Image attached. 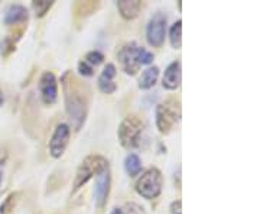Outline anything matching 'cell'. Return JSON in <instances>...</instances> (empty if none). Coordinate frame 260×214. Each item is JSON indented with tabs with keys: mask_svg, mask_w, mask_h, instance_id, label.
<instances>
[{
	"mask_svg": "<svg viewBox=\"0 0 260 214\" xmlns=\"http://www.w3.org/2000/svg\"><path fill=\"white\" fill-rule=\"evenodd\" d=\"M124 170L127 175L130 176H136L142 170V162H140V158L137 156L136 154H129L124 160Z\"/></svg>",
	"mask_w": 260,
	"mask_h": 214,
	"instance_id": "obj_16",
	"label": "cell"
},
{
	"mask_svg": "<svg viewBox=\"0 0 260 214\" xmlns=\"http://www.w3.org/2000/svg\"><path fill=\"white\" fill-rule=\"evenodd\" d=\"M162 84L166 90H177L181 84V62L174 61L165 70Z\"/></svg>",
	"mask_w": 260,
	"mask_h": 214,
	"instance_id": "obj_12",
	"label": "cell"
},
{
	"mask_svg": "<svg viewBox=\"0 0 260 214\" xmlns=\"http://www.w3.org/2000/svg\"><path fill=\"white\" fill-rule=\"evenodd\" d=\"M78 72H80L81 76H84V77H91V76L94 74V70H93V67H91L90 64H87V62L82 60V61L78 62Z\"/></svg>",
	"mask_w": 260,
	"mask_h": 214,
	"instance_id": "obj_22",
	"label": "cell"
},
{
	"mask_svg": "<svg viewBox=\"0 0 260 214\" xmlns=\"http://www.w3.org/2000/svg\"><path fill=\"white\" fill-rule=\"evenodd\" d=\"M110 214H123V212H122V208H117V207H116V208L111 210V213Z\"/></svg>",
	"mask_w": 260,
	"mask_h": 214,
	"instance_id": "obj_24",
	"label": "cell"
},
{
	"mask_svg": "<svg viewBox=\"0 0 260 214\" xmlns=\"http://www.w3.org/2000/svg\"><path fill=\"white\" fill-rule=\"evenodd\" d=\"M16 200H17V194L12 192L10 196H7V198L3 201V204L0 206V214H10L12 210L16 206Z\"/></svg>",
	"mask_w": 260,
	"mask_h": 214,
	"instance_id": "obj_18",
	"label": "cell"
},
{
	"mask_svg": "<svg viewBox=\"0 0 260 214\" xmlns=\"http://www.w3.org/2000/svg\"><path fill=\"white\" fill-rule=\"evenodd\" d=\"M166 34V16L162 14H156L152 16L148 28H146V40L153 48H159L165 40Z\"/></svg>",
	"mask_w": 260,
	"mask_h": 214,
	"instance_id": "obj_6",
	"label": "cell"
},
{
	"mask_svg": "<svg viewBox=\"0 0 260 214\" xmlns=\"http://www.w3.org/2000/svg\"><path fill=\"white\" fill-rule=\"evenodd\" d=\"M3 102H4V97H3V93L0 92V107L3 106Z\"/></svg>",
	"mask_w": 260,
	"mask_h": 214,
	"instance_id": "obj_25",
	"label": "cell"
},
{
	"mask_svg": "<svg viewBox=\"0 0 260 214\" xmlns=\"http://www.w3.org/2000/svg\"><path fill=\"white\" fill-rule=\"evenodd\" d=\"M143 134V123L136 116H127L119 126V142L122 146L127 149H133L139 146L140 138Z\"/></svg>",
	"mask_w": 260,
	"mask_h": 214,
	"instance_id": "obj_3",
	"label": "cell"
},
{
	"mask_svg": "<svg viewBox=\"0 0 260 214\" xmlns=\"http://www.w3.org/2000/svg\"><path fill=\"white\" fill-rule=\"evenodd\" d=\"M117 9L122 14V18H124L126 20H130V19H135L140 9H142V2L139 0H122V2H117Z\"/></svg>",
	"mask_w": 260,
	"mask_h": 214,
	"instance_id": "obj_14",
	"label": "cell"
},
{
	"mask_svg": "<svg viewBox=\"0 0 260 214\" xmlns=\"http://www.w3.org/2000/svg\"><path fill=\"white\" fill-rule=\"evenodd\" d=\"M27 20V10L26 8H23L22 4H12L7 8L6 14H4V25H17V24H22Z\"/></svg>",
	"mask_w": 260,
	"mask_h": 214,
	"instance_id": "obj_13",
	"label": "cell"
},
{
	"mask_svg": "<svg viewBox=\"0 0 260 214\" xmlns=\"http://www.w3.org/2000/svg\"><path fill=\"white\" fill-rule=\"evenodd\" d=\"M69 126L67 123H61L55 128L54 134L49 140V154L52 158H61L68 146L69 142Z\"/></svg>",
	"mask_w": 260,
	"mask_h": 214,
	"instance_id": "obj_7",
	"label": "cell"
},
{
	"mask_svg": "<svg viewBox=\"0 0 260 214\" xmlns=\"http://www.w3.org/2000/svg\"><path fill=\"white\" fill-rule=\"evenodd\" d=\"M117 71L114 64H107L103 72L98 77V88L100 92L104 94H111L116 92V82H114V77H116Z\"/></svg>",
	"mask_w": 260,
	"mask_h": 214,
	"instance_id": "obj_11",
	"label": "cell"
},
{
	"mask_svg": "<svg viewBox=\"0 0 260 214\" xmlns=\"http://www.w3.org/2000/svg\"><path fill=\"white\" fill-rule=\"evenodd\" d=\"M32 6H33V9H35V12H36V16L41 18V16H43V14L51 9L52 2H33Z\"/></svg>",
	"mask_w": 260,
	"mask_h": 214,
	"instance_id": "obj_20",
	"label": "cell"
},
{
	"mask_svg": "<svg viewBox=\"0 0 260 214\" xmlns=\"http://www.w3.org/2000/svg\"><path fill=\"white\" fill-rule=\"evenodd\" d=\"M169 40H171V45L175 48V50H179L181 45H182V22L178 20L175 22L172 28H171V32H169Z\"/></svg>",
	"mask_w": 260,
	"mask_h": 214,
	"instance_id": "obj_17",
	"label": "cell"
},
{
	"mask_svg": "<svg viewBox=\"0 0 260 214\" xmlns=\"http://www.w3.org/2000/svg\"><path fill=\"white\" fill-rule=\"evenodd\" d=\"M106 168H109V162L103 156H100V155L87 156L77 170V175H75V180H74V191L80 190L84 184L88 182L90 178H93L94 175L97 176Z\"/></svg>",
	"mask_w": 260,
	"mask_h": 214,
	"instance_id": "obj_2",
	"label": "cell"
},
{
	"mask_svg": "<svg viewBox=\"0 0 260 214\" xmlns=\"http://www.w3.org/2000/svg\"><path fill=\"white\" fill-rule=\"evenodd\" d=\"M69 81L67 77L64 76L62 81H64V93H65V106H67V113L69 116V120L72 122V126L75 130H80L82 123L85 120L87 116V96L81 90V87L77 84L78 81L74 80L72 77H69Z\"/></svg>",
	"mask_w": 260,
	"mask_h": 214,
	"instance_id": "obj_1",
	"label": "cell"
},
{
	"mask_svg": "<svg viewBox=\"0 0 260 214\" xmlns=\"http://www.w3.org/2000/svg\"><path fill=\"white\" fill-rule=\"evenodd\" d=\"M110 168L103 170L100 174L96 176V187H94V198L98 207H103L107 201L110 192Z\"/></svg>",
	"mask_w": 260,
	"mask_h": 214,
	"instance_id": "obj_10",
	"label": "cell"
},
{
	"mask_svg": "<svg viewBox=\"0 0 260 214\" xmlns=\"http://www.w3.org/2000/svg\"><path fill=\"white\" fill-rule=\"evenodd\" d=\"M181 207H182L181 200L174 201V202L171 204V214H181Z\"/></svg>",
	"mask_w": 260,
	"mask_h": 214,
	"instance_id": "obj_23",
	"label": "cell"
},
{
	"mask_svg": "<svg viewBox=\"0 0 260 214\" xmlns=\"http://www.w3.org/2000/svg\"><path fill=\"white\" fill-rule=\"evenodd\" d=\"M153 62V54L149 52L148 50H145L143 46H140L139 50V64L140 66H148Z\"/></svg>",
	"mask_w": 260,
	"mask_h": 214,
	"instance_id": "obj_21",
	"label": "cell"
},
{
	"mask_svg": "<svg viewBox=\"0 0 260 214\" xmlns=\"http://www.w3.org/2000/svg\"><path fill=\"white\" fill-rule=\"evenodd\" d=\"M159 77V68L158 67H149L148 70H145L139 78V87L142 90H149L152 88Z\"/></svg>",
	"mask_w": 260,
	"mask_h": 214,
	"instance_id": "obj_15",
	"label": "cell"
},
{
	"mask_svg": "<svg viewBox=\"0 0 260 214\" xmlns=\"http://www.w3.org/2000/svg\"><path fill=\"white\" fill-rule=\"evenodd\" d=\"M179 120V106L168 100L156 107V128L161 134H169L174 124Z\"/></svg>",
	"mask_w": 260,
	"mask_h": 214,
	"instance_id": "obj_5",
	"label": "cell"
},
{
	"mask_svg": "<svg viewBox=\"0 0 260 214\" xmlns=\"http://www.w3.org/2000/svg\"><path fill=\"white\" fill-rule=\"evenodd\" d=\"M139 50H140V46L136 45L135 42L126 44L123 48L120 50L119 61H120V64H122L126 74L135 76L139 67H140V64H139Z\"/></svg>",
	"mask_w": 260,
	"mask_h": 214,
	"instance_id": "obj_8",
	"label": "cell"
},
{
	"mask_svg": "<svg viewBox=\"0 0 260 214\" xmlns=\"http://www.w3.org/2000/svg\"><path fill=\"white\" fill-rule=\"evenodd\" d=\"M1 180H3V174H1V171H0V184H1Z\"/></svg>",
	"mask_w": 260,
	"mask_h": 214,
	"instance_id": "obj_26",
	"label": "cell"
},
{
	"mask_svg": "<svg viewBox=\"0 0 260 214\" xmlns=\"http://www.w3.org/2000/svg\"><path fill=\"white\" fill-rule=\"evenodd\" d=\"M103 60H104V56H103V54L98 52V51H91V52H88L85 55V62L87 64H90L91 67H94V66H100L101 62H103Z\"/></svg>",
	"mask_w": 260,
	"mask_h": 214,
	"instance_id": "obj_19",
	"label": "cell"
},
{
	"mask_svg": "<svg viewBox=\"0 0 260 214\" xmlns=\"http://www.w3.org/2000/svg\"><path fill=\"white\" fill-rule=\"evenodd\" d=\"M42 100L45 104H54L58 98V82L51 71H45L39 80Z\"/></svg>",
	"mask_w": 260,
	"mask_h": 214,
	"instance_id": "obj_9",
	"label": "cell"
},
{
	"mask_svg": "<svg viewBox=\"0 0 260 214\" xmlns=\"http://www.w3.org/2000/svg\"><path fill=\"white\" fill-rule=\"evenodd\" d=\"M137 192L143 198H156L162 191V174L158 168H149L145 174L139 178L136 184Z\"/></svg>",
	"mask_w": 260,
	"mask_h": 214,
	"instance_id": "obj_4",
	"label": "cell"
}]
</instances>
